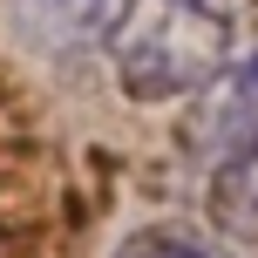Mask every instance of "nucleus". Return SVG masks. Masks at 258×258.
<instances>
[{"mask_svg": "<svg viewBox=\"0 0 258 258\" xmlns=\"http://www.w3.org/2000/svg\"><path fill=\"white\" fill-rule=\"evenodd\" d=\"M211 218L231 238H258V150L211 170Z\"/></svg>", "mask_w": 258, "mask_h": 258, "instance_id": "nucleus-3", "label": "nucleus"}, {"mask_svg": "<svg viewBox=\"0 0 258 258\" xmlns=\"http://www.w3.org/2000/svg\"><path fill=\"white\" fill-rule=\"evenodd\" d=\"M197 150L211 156V170L231 156L258 150V41L238 61H224V75L204 89V116H197Z\"/></svg>", "mask_w": 258, "mask_h": 258, "instance_id": "nucleus-2", "label": "nucleus"}, {"mask_svg": "<svg viewBox=\"0 0 258 258\" xmlns=\"http://www.w3.org/2000/svg\"><path fill=\"white\" fill-rule=\"evenodd\" d=\"M122 0H21L27 27L48 41H89V34H109Z\"/></svg>", "mask_w": 258, "mask_h": 258, "instance_id": "nucleus-4", "label": "nucleus"}, {"mask_svg": "<svg viewBox=\"0 0 258 258\" xmlns=\"http://www.w3.org/2000/svg\"><path fill=\"white\" fill-rule=\"evenodd\" d=\"M116 258H231L224 245H211L204 231H183V224H156V231H136Z\"/></svg>", "mask_w": 258, "mask_h": 258, "instance_id": "nucleus-5", "label": "nucleus"}, {"mask_svg": "<svg viewBox=\"0 0 258 258\" xmlns=\"http://www.w3.org/2000/svg\"><path fill=\"white\" fill-rule=\"evenodd\" d=\"M231 21V0H122L102 41L116 82L136 102H177V95H204L224 75L238 34Z\"/></svg>", "mask_w": 258, "mask_h": 258, "instance_id": "nucleus-1", "label": "nucleus"}]
</instances>
